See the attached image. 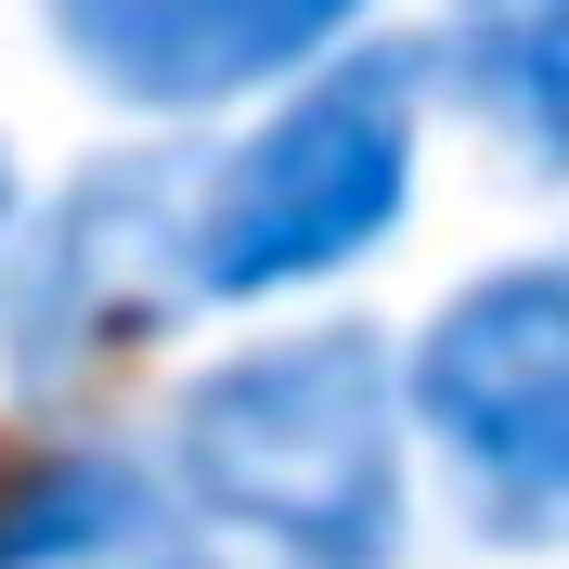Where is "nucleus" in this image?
Here are the masks:
<instances>
[{"label":"nucleus","mask_w":569,"mask_h":569,"mask_svg":"<svg viewBox=\"0 0 569 569\" xmlns=\"http://www.w3.org/2000/svg\"><path fill=\"white\" fill-rule=\"evenodd\" d=\"M194 156L181 142H130L13 220L0 247V376L27 401L91 389L104 362H130L142 337H169L194 311Z\"/></svg>","instance_id":"obj_4"},{"label":"nucleus","mask_w":569,"mask_h":569,"mask_svg":"<svg viewBox=\"0 0 569 569\" xmlns=\"http://www.w3.org/2000/svg\"><path fill=\"white\" fill-rule=\"evenodd\" d=\"M401 415L505 557L569 543V247L466 272L401 350Z\"/></svg>","instance_id":"obj_3"},{"label":"nucleus","mask_w":569,"mask_h":569,"mask_svg":"<svg viewBox=\"0 0 569 569\" xmlns=\"http://www.w3.org/2000/svg\"><path fill=\"white\" fill-rule=\"evenodd\" d=\"M13 220H27V169H13V142H0V247H13Z\"/></svg>","instance_id":"obj_7"},{"label":"nucleus","mask_w":569,"mask_h":569,"mask_svg":"<svg viewBox=\"0 0 569 569\" xmlns=\"http://www.w3.org/2000/svg\"><path fill=\"white\" fill-rule=\"evenodd\" d=\"M169 505L259 569H401L415 415L376 323H272L169 401Z\"/></svg>","instance_id":"obj_1"},{"label":"nucleus","mask_w":569,"mask_h":569,"mask_svg":"<svg viewBox=\"0 0 569 569\" xmlns=\"http://www.w3.org/2000/svg\"><path fill=\"white\" fill-rule=\"evenodd\" d=\"M376 0H39V27L117 117H220L337 66Z\"/></svg>","instance_id":"obj_5"},{"label":"nucleus","mask_w":569,"mask_h":569,"mask_svg":"<svg viewBox=\"0 0 569 569\" xmlns=\"http://www.w3.org/2000/svg\"><path fill=\"white\" fill-rule=\"evenodd\" d=\"M453 13H543V0H453Z\"/></svg>","instance_id":"obj_9"},{"label":"nucleus","mask_w":569,"mask_h":569,"mask_svg":"<svg viewBox=\"0 0 569 569\" xmlns=\"http://www.w3.org/2000/svg\"><path fill=\"white\" fill-rule=\"evenodd\" d=\"M427 104H440L427 39H350L337 66L284 78L233 142H208L194 156V233H181L194 311H272V298L362 272L415 220Z\"/></svg>","instance_id":"obj_2"},{"label":"nucleus","mask_w":569,"mask_h":569,"mask_svg":"<svg viewBox=\"0 0 569 569\" xmlns=\"http://www.w3.org/2000/svg\"><path fill=\"white\" fill-rule=\"evenodd\" d=\"M427 52H440V91H453L518 169L569 181V0H543V13H466V27L427 39Z\"/></svg>","instance_id":"obj_6"},{"label":"nucleus","mask_w":569,"mask_h":569,"mask_svg":"<svg viewBox=\"0 0 569 569\" xmlns=\"http://www.w3.org/2000/svg\"><path fill=\"white\" fill-rule=\"evenodd\" d=\"M156 569H247V557H194V543H169V557H156Z\"/></svg>","instance_id":"obj_8"}]
</instances>
